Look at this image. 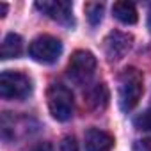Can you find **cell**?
Masks as SVG:
<instances>
[{
  "label": "cell",
  "instance_id": "obj_11",
  "mask_svg": "<svg viewBox=\"0 0 151 151\" xmlns=\"http://www.w3.org/2000/svg\"><path fill=\"white\" fill-rule=\"evenodd\" d=\"M107 100H109V93H107V87L103 84L93 87L89 91V96H87V101L94 107V109H101L107 105Z\"/></svg>",
  "mask_w": 151,
  "mask_h": 151
},
{
  "label": "cell",
  "instance_id": "obj_7",
  "mask_svg": "<svg viewBox=\"0 0 151 151\" xmlns=\"http://www.w3.org/2000/svg\"><path fill=\"white\" fill-rule=\"evenodd\" d=\"M36 7L50 16L52 20L62 23V25H71L73 23V6L71 2H62V0H43L36 2Z\"/></svg>",
  "mask_w": 151,
  "mask_h": 151
},
{
  "label": "cell",
  "instance_id": "obj_3",
  "mask_svg": "<svg viewBox=\"0 0 151 151\" xmlns=\"http://www.w3.org/2000/svg\"><path fill=\"white\" fill-rule=\"evenodd\" d=\"M50 114L57 121H68L73 116V94L62 84H52L46 93Z\"/></svg>",
  "mask_w": 151,
  "mask_h": 151
},
{
  "label": "cell",
  "instance_id": "obj_17",
  "mask_svg": "<svg viewBox=\"0 0 151 151\" xmlns=\"http://www.w3.org/2000/svg\"><path fill=\"white\" fill-rule=\"evenodd\" d=\"M0 9H2V16H6V11H7V6H6V4H2V6H0Z\"/></svg>",
  "mask_w": 151,
  "mask_h": 151
},
{
  "label": "cell",
  "instance_id": "obj_12",
  "mask_svg": "<svg viewBox=\"0 0 151 151\" xmlns=\"http://www.w3.org/2000/svg\"><path fill=\"white\" fill-rule=\"evenodd\" d=\"M86 11H87V18L91 22V25L101 23V20H103V4H87Z\"/></svg>",
  "mask_w": 151,
  "mask_h": 151
},
{
  "label": "cell",
  "instance_id": "obj_14",
  "mask_svg": "<svg viewBox=\"0 0 151 151\" xmlns=\"http://www.w3.org/2000/svg\"><path fill=\"white\" fill-rule=\"evenodd\" d=\"M59 151H78V144L75 140V137L66 135L59 144Z\"/></svg>",
  "mask_w": 151,
  "mask_h": 151
},
{
  "label": "cell",
  "instance_id": "obj_9",
  "mask_svg": "<svg viewBox=\"0 0 151 151\" xmlns=\"http://www.w3.org/2000/svg\"><path fill=\"white\" fill-rule=\"evenodd\" d=\"M112 13L124 25H133V23H137V18H139L137 9L132 2H116L112 7Z\"/></svg>",
  "mask_w": 151,
  "mask_h": 151
},
{
  "label": "cell",
  "instance_id": "obj_5",
  "mask_svg": "<svg viewBox=\"0 0 151 151\" xmlns=\"http://www.w3.org/2000/svg\"><path fill=\"white\" fill-rule=\"evenodd\" d=\"M62 53V43L53 36H39L29 46V55L41 64H53Z\"/></svg>",
  "mask_w": 151,
  "mask_h": 151
},
{
  "label": "cell",
  "instance_id": "obj_6",
  "mask_svg": "<svg viewBox=\"0 0 151 151\" xmlns=\"http://www.w3.org/2000/svg\"><path fill=\"white\" fill-rule=\"evenodd\" d=\"M132 43H133V37L130 34L121 32V30H114L103 41L105 55L109 57V60H119L130 52Z\"/></svg>",
  "mask_w": 151,
  "mask_h": 151
},
{
  "label": "cell",
  "instance_id": "obj_4",
  "mask_svg": "<svg viewBox=\"0 0 151 151\" xmlns=\"http://www.w3.org/2000/svg\"><path fill=\"white\" fill-rule=\"evenodd\" d=\"M94 69H96V57L89 50H77L71 55L68 75L73 82L86 84L94 75Z\"/></svg>",
  "mask_w": 151,
  "mask_h": 151
},
{
  "label": "cell",
  "instance_id": "obj_8",
  "mask_svg": "<svg viewBox=\"0 0 151 151\" xmlns=\"http://www.w3.org/2000/svg\"><path fill=\"white\" fill-rule=\"evenodd\" d=\"M86 151H110L114 147V137L103 130L91 128L86 133Z\"/></svg>",
  "mask_w": 151,
  "mask_h": 151
},
{
  "label": "cell",
  "instance_id": "obj_16",
  "mask_svg": "<svg viewBox=\"0 0 151 151\" xmlns=\"http://www.w3.org/2000/svg\"><path fill=\"white\" fill-rule=\"evenodd\" d=\"M30 151H53V147H52L50 142H41V144H37L36 147H32Z\"/></svg>",
  "mask_w": 151,
  "mask_h": 151
},
{
  "label": "cell",
  "instance_id": "obj_18",
  "mask_svg": "<svg viewBox=\"0 0 151 151\" xmlns=\"http://www.w3.org/2000/svg\"><path fill=\"white\" fill-rule=\"evenodd\" d=\"M149 29H151V13H149Z\"/></svg>",
  "mask_w": 151,
  "mask_h": 151
},
{
  "label": "cell",
  "instance_id": "obj_10",
  "mask_svg": "<svg viewBox=\"0 0 151 151\" xmlns=\"http://www.w3.org/2000/svg\"><path fill=\"white\" fill-rule=\"evenodd\" d=\"M23 52V39L18 34H7L2 41V57L4 59H16Z\"/></svg>",
  "mask_w": 151,
  "mask_h": 151
},
{
  "label": "cell",
  "instance_id": "obj_13",
  "mask_svg": "<svg viewBox=\"0 0 151 151\" xmlns=\"http://www.w3.org/2000/svg\"><path fill=\"white\" fill-rule=\"evenodd\" d=\"M133 124L139 128V130H146V132H151V109H147L146 112H142L140 116L135 117Z\"/></svg>",
  "mask_w": 151,
  "mask_h": 151
},
{
  "label": "cell",
  "instance_id": "obj_2",
  "mask_svg": "<svg viewBox=\"0 0 151 151\" xmlns=\"http://www.w3.org/2000/svg\"><path fill=\"white\" fill-rule=\"evenodd\" d=\"M32 93V82L20 71H4L0 77V96L4 100H25Z\"/></svg>",
  "mask_w": 151,
  "mask_h": 151
},
{
  "label": "cell",
  "instance_id": "obj_1",
  "mask_svg": "<svg viewBox=\"0 0 151 151\" xmlns=\"http://www.w3.org/2000/svg\"><path fill=\"white\" fill-rule=\"evenodd\" d=\"M142 73L137 68H126L119 77V105L124 112L132 110L142 96Z\"/></svg>",
  "mask_w": 151,
  "mask_h": 151
},
{
  "label": "cell",
  "instance_id": "obj_15",
  "mask_svg": "<svg viewBox=\"0 0 151 151\" xmlns=\"http://www.w3.org/2000/svg\"><path fill=\"white\" fill-rule=\"evenodd\" d=\"M133 151H151V137L137 140L133 144Z\"/></svg>",
  "mask_w": 151,
  "mask_h": 151
}]
</instances>
